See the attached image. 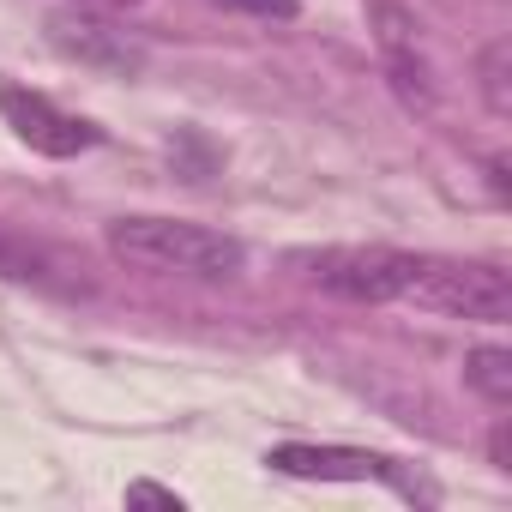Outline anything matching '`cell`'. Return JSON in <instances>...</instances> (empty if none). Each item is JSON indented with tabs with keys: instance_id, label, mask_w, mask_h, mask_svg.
Masks as SVG:
<instances>
[{
	"instance_id": "cell-4",
	"label": "cell",
	"mask_w": 512,
	"mask_h": 512,
	"mask_svg": "<svg viewBox=\"0 0 512 512\" xmlns=\"http://www.w3.org/2000/svg\"><path fill=\"white\" fill-rule=\"evenodd\" d=\"M0 115H7V127L37 157H79L103 139L85 115H67L61 103H49L43 91H25V85H0Z\"/></svg>"
},
{
	"instance_id": "cell-3",
	"label": "cell",
	"mask_w": 512,
	"mask_h": 512,
	"mask_svg": "<svg viewBox=\"0 0 512 512\" xmlns=\"http://www.w3.org/2000/svg\"><path fill=\"white\" fill-rule=\"evenodd\" d=\"M410 302L452 314V320L500 326V320H512V278L488 260H434V253H422V278H416Z\"/></svg>"
},
{
	"instance_id": "cell-10",
	"label": "cell",
	"mask_w": 512,
	"mask_h": 512,
	"mask_svg": "<svg viewBox=\"0 0 512 512\" xmlns=\"http://www.w3.org/2000/svg\"><path fill=\"white\" fill-rule=\"evenodd\" d=\"M127 506H169V512H181V494L163 488V482H133L127 488Z\"/></svg>"
},
{
	"instance_id": "cell-6",
	"label": "cell",
	"mask_w": 512,
	"mask_h": 512,
	"mask_svg": "<svg viewBox=\"0 0 512 512\" xmlns=\"http://www.w3.org/2000/svg\"><path fill=\"white\" fill-rule=\"evenodd\" d=\"M49 43H55L67 61L97 67V73H121V79H133V73L145 67V49H139L127 31H115V25H103V19H91V13H73V7L49 13Z\"/></svg>"
},
{
	"instance_id": "cell-8",
	"label": "cell",
	"mask_w": 512,
	"mask_h": 512,
	"mask_svg": "<svg viewBox=\"0 0 512 512\" xmlns=\"http://www.w3.org/2000/svg\"><path fill=\"white\" fill-rule=\"evenodd\" d=\"M464 386H470L476 398H488L494 410H506V404H512V350L476 344V350L464 356Z\"/></svg>"
},
{
	"instance_id": "cell-9",
	"label": "cell",
	"mask_w": 512,
	"mask_h": 512,
	"mask_svg": "<svg viewBox=\"0 0 512 512\" xmlns=\"http://www.w3.org/2000/svg\"><path fill=\"white\" fill-rule=\"evenodd\" d=\"M506 61H512V49L506 43H488L482 49V97H488V109L494 115H512V85H506Z\"/></svg>"
},
{
	"instance_id": "cell-1",
	"label": "cell",
	"mask_w": 512,
	"mask_h": 512,
	"mask_svg": "<svg viewBox=\"0 0 512 512\" xmlns=\"http://www.w3.org/2000/svg\"><path fill=\"white\" fill-rule=\"evenodd\" d=\"M109 253L133 272L151 278H193V284H229L241 272V241L205 223H181V217H115L103 229Z\"/></svg>"
},
{
	"instance_id": "cell-11",
	"label": "cell",
	"mask_w": 512,
	"mask_h": 512,
	"mask_svg": "<svg viewBox=\"0 0 512 512\" xmlns=\"http://www.w3.org/2000/svg\"><path fill=\"white\" fill-rule=\"evenodd\" d=\"M223 7H235L247 19H296V0H223Z\"/></svg>"
},
{
	"instance_id": "cell-5",
	"label": "cell",
	"mask_w": 512,
	"mask_h": 512,
	"mask_svg": "<svg viewBox=\"0 0 512 512\" xmlns=\"http://www.w3.org/2000/svg\"><path fill=\"white\" fill-rule=\"evenodd\" d=\"M368 19H374V43H380V67H386L392 91L410 109H428L434 103V73H428L422 43H416V19L398 0H368Z\"/></svg>"
},
{
	"instance_id": "cell-2",
	"label": "cell",
	"mask_w": 512,
	"mask_h": 512,
	"mask_svg": "<svg viewBox=\"0 0 512 512\" xmlns=\"http://www.w3.org/2000/svg\"><path fill=\"white\" fill-rule=\"evenodd\" d=\"M296 266L326 296L380 308V302H410V290L422 278V253H404V247H320V253H296Z\"/></svg>"
},
{
	"instance_id": "cell-7",
	"label": "cell",
	"mask_w": 512,
	"mask_h": 512,
	"mask_svg": "<svg viewBox=\"0 0 512 512\" xmlns=\"http://www.w3.org/2000/svg\"><path fill=\"white\" fill-rule=\"evenodd\" d=\"M266 464L278 476H308V482H398V464L362 446H272Z\"/></svg>"
},
{
	"instance_id": "cell-12",
	"label": "cell",
	"mask_w": 512,
	"mask_h": 512,
	"mask_svg": "<svg viewBox=\"0 0 512 512\" xmlns=\"http://www.w3.org/2000/svg\"><path fill=\"white\" fill-rule=\"evenodd\" d=\"M85 7H139V0H85Z\"/></svg>"
}]
</instances>
